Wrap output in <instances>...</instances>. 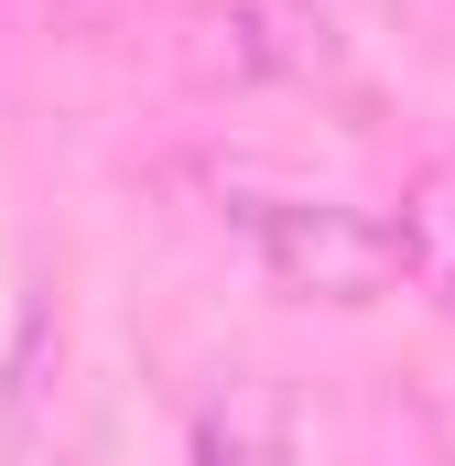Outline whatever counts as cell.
Segmentation results:
<instances>
[{"label":"cell","mask_w":455,"mask_h":466,"mask_svg":"<svg viewBox=\"0 0 455 466\" xmlns=\"http://www.w3.org/2000/svg\"><path fill=\"white\" fill-rule=\"evenodd\" d=\"M390 238H401V282H423L455 315V163H434V174L412 185V207L390 218Z\"/></svg>","instance_id":"cell-4"},{"label":"cell","mask_w":455,"mask_h":466,"mask_svg":"<svg viewBox=\"0 0 455 466\" xmlns=\"http://www.w3.org/2000/svg\"><path fill=\"white\" fill-rule=\"evenodd\" d=\"M196 466H293V390L282 380H228L217 401H196Z\"/></svg>","instance_id":"cell-3"},{"label":"cell","mask_w":455,"mask_h":466,"mask_svg":"<svg viewBox=\"0 0 455 466\" xmlns=\"http://www.w3.org/2000/svg\"><path fill=\"white\" fill-rule=\"evenodd\" d=\"M326 55V22H304L293 0H228L185 22V76L196 87H271V76H304Z\"/></svg>","instance_id":"cell-2"},{"label":"cell","mask_w":455,"mask_h":466,"mask_svg":"<svg viewBox=\"0 0 455 466\" xmlns=\"http://www.w3.org/2000/svg\"><path fill=\"white\" fill-rule=\"evenodd\" d=\"M217 218L249 238V260L293 304H379V293H401V238H390V218H369L347 196H293V185L228 174Z\"/></svg>","instance_id":"cell-1"}]
</instances>
